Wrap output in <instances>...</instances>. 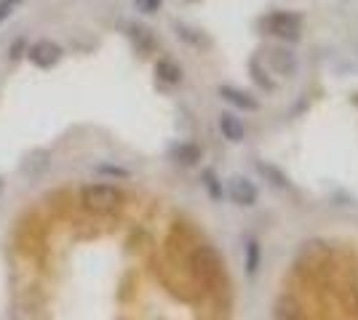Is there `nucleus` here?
<instances>
[{"instance_id": "nucleus-21", "label": "nucleus", "mask_w": 358, "mask_h": 320, "mask_svg": "<svg viewBox=\"0 0 358 320\" xmlns=\"http://www.w3.org/2000/svg\"><path fill=\"white\" fill-rule=\"evenodd\" d=\"M99 171L102 174H113V176H129V171H123L118 166H99Z\"/></svg>"}, {"instance_id": "nucleus-10", "label": "nucleus", "mask_w": 358, "mask_h": 320, "mask_svg": "<svg viewBox=\"0 0 358 320\" xmlns=\"http://www.w3.org/2000/svg\"><path fill=\"white\" fill-rule=\"evenodd\" d=\"M126 35H129L131 46L136 48V54H142V56H150V54L155 51V46H158V40H155L152 30H150V27H145V24H136V22H131V24L126 27Z\"/></svg>"}, {"instance_id": "nucleus-9", "label": "nucleus", "mask_w": 358, "mask_h": 320, "mask_svg": "<svg viewBox=\"0 0 358 320\" xmlns=\"http://www.w3.org/2000/svg\"><path fill=\"white\" fill-rule=\"evenodd\" d=\"M254 168H257V174L265 179V182L273 187V190H292V179H289V174H286L284 168H278L275 163H270V160H254Z\"/></svg>"}, {"instance_id": "nucleus-16", "label": "nucleus", "mask_w": 358, "mask_h": 320, "mask_svg": "<svg viewBox=\"0 0 358 320\" xmlns=\"http://www.w3.org/2000/svg\"><path fill=\"white\" fill-rule=\"evenodd\" d=\"M174 32H177L179 40H185L187 46H193V48H209L211 46V40L203 35V32L195 30V27H187V24H182V22L174 24Z\"/></svg>"}, {"instance_id": "nucleus-18", "label": "nucleus", "mask_w": 358, "mask_h": 320, "mask_svg": "<svg viewBox=\"0 0 358 320\" xmlns=\"http://www.w3.org/2000/svg\"><path fill=\"white\" fill-rule=\"evenodd\" d=\"M27 38H24V35H22V38H16L14 43H11V46H8V59L11 61H19L22 59V56H27Z\"/></svg>"}, {"instance_id": "nucleus-7", "label": "nucleus", "mask_w": 358, "mask_h": 320, "mask_svg": "<svg viewBox=\"0 0 358 320\" xmlns=\"http://www.w3.org/2000/svg\"><path fill=\"white\" fill-rule=\"evenodd\" d=\"M217 93H220L222 102H227V105L241 109V112H257V109H259V99L252 96L249 91H241L236 86H220Z\"/></svg>"}, {"instance_id": "nucleus-11", "label": "nucleus", "mask_w": 358, "mask_h": 320, "mask_svg": "<svg viewBox=\"0 0 358 320\" xmlns=\"http://www.w3.org/2000/svg\"><path fill=\"white\" fill-rule=\"evenodd\" d=\"M217 125H220L222 139H227L230 144H241L246 139V125H243V121L236 112H220L217 115Z\"/></svg>"}, {"instance_id": "nucleus-1", "label": "nucleus", "mask_w": 358, "mask_h": 320, "mask_svg": "<svg viewBox=\"0 0 358 320\" xmlns=\"http://www.w3.org/2000/svg\"><path fill=\"white\" fill-rule=\"evenodd\" d=\"M78 200H80L83 211L94 213V216H113V213H118L120 208H123L126 195H123V190H120L118 184L94 182V184L80 187Z\"/></svg>"}, {"instance_id": "nucleus-23", "label": "nucleus", "mask_w": 358, "mask_h": 320, "mask_svg": "<svg viewBox=\"0 0 358 320\" xmlns=\"http://www.w3.org/2000/svg\"><path fill=\"white\" fill-rule=\"evenodd\" d=\"M356 302H358V286H356Z\"/></svg>"}, {"instance_id": "nucleus-17", "label": "nucleus", "mask_w": 358, "mask_h": 320, "mask_svg": "<svg viewBox=\"0 0 358 320\" xmlns=\"http://www.w3.org/2000/svg\"><path fill=\"white\" fill-rule=\"evenodd\" d=\"M249 73H252V80L262 89V91H268V93H273L275 91V80L268 75V70L259 64V59H252L249 61Z\"/></svg>"}, {"instance_id": "nucleus-8", "label": "nucleus", "mask_w": 358, "mask_h": 320, "mask_svg": "<svg viewBox=\"0 0 358 320\" xmlns=\"http://www.w3.org/2000/svg\"><path fill=\"white\" fill-rule=\"evenodd\" d=\"M155 80L161 86H166V89H177L179 83L185 80V70L171 56H161V59L155 61Z\"/></svg>"}, {"instance_id": "nucleus-13", "label": "nucleus", "mask_w": 358, "mask_h": 320, "mask_svg": "<svg viewBox=\"0 0 358 320\" xmlns=\"http://www.w3.org/2000/svg\"><path fill=\"white\" fill-rule=\"evenodd\" d=\"M273 320H302V305L297 296L281 294L273 305Z\"/></svg>"}, {"instance_id": "nucleus-6", "label": "nucleus", "mask_w": 358, "mask_h": 320, "mask_svg": "<svg viewBox=\"0 0 358 320\" xmlns=\"http://www.w3.org/2000/svg\"><path fill=\"white\" fill-rule=\"evenodd\" d=\"M169 160L179 168H195L203 160V147L195 142H174L169 147Z\"/></svg>"}, {"instance_id": "nucleus-19", "label": "nucleus", "mask_w": 358, "mask_h": 320, "mask_svg": "<svg viewBox=\"0 0 358 320\" xmlns=\"http://www.w3.org/2000/svg\"><path fill=\"white\" fill-rule=\"evenodd\" d=\"M164 0H134V8L139 14H158Z\"/></svg>"}, {"instance_id": "nucleus-12", "label": "nucleus", "mask_w": 358, "mask_h": 320, "mask_svg": "<svg viewBox=\"0 0 358 320\" xmlns=\"http://www.w3.org/2000/svg\"><path fill=\"white\" fill-rule=\"evenodd\" d=\"M268 59L278 75L294 77V73H297V54L292 48H270Z\"/></svg>"}, {"instance_id": "nucleus-14", "label": "nucleus", "mask_w": 358, "mask_h": 320, "mask_svg": "<svg viewBox=\"0 0 358 320\" xmlns=\"http://www.w3.org/2000/svg\"><path fill=\"white\" fill-rule=\"evenodd\" d=\"M262 259H265V251H262V243L257 238H249L243 243V267H246V275L249 277H257L259 267H262Z\"/></svg>"}, {"instance_id": "nucleus-5", "label": "nucleus", "mask_w": 358, "mask_h": 320, "mask_svg": "<svg viewBox=\"0 0 358 320\" xmlns=\"http://www.w3.org/2000/svg\"><path fill=\"white\" fill-rule=\"evenodd\" d=\"M224 192H227V198L233 200L236 206H241V208H254L257 200H259V187H257L249 176H241V174L227 182Z\"/></svg>"}, {"instance_id": "nucleus-20", "label": "nucleus", "mask_w": 358, "mask_h": 320, "mask_svg": "<svg viewBox=\"0 0 358 320\" xmlns=\"http://www.w3.org/2000/svg\"><path fill=\"white\" fill-rule=\"evenodd\" d=\"M19 3L22 0H0V22H6L8 16L14 14L16 8H19Z\"/></svg>"}, {"instance_id": "nucleus-22", "label": "nucleus", "mask_w": 358, "mask_h": 320, "mask_svg": "<svg viewBox=\"0 0 358 320\" xmlns=\"http://www.w3.org/2000/svg\"><path fill=\"white\" fill-rule=\"evenodd\" d=\"M3 190H6V179L0 176V195H3Z\"/></svg>"}, {"instance_id": "nucleus-3", "label": "nucleus", "mask_w": 358, "mask_h": 320, "mask_svg": "<svg viewBox=\"0 0 358 320\" xmlns=\"http://www.w3.org/2000/svg\"><path fill=\"white\" fill-rule=\"evenodd\" d=\"M27 59L38 70H51V67H57L64 59V48L57 40H51V38H41V40H35L27 48Z\"/></svg>"}, {"instance_id": "nucleus-2", "label": "nucleus", "mask_w": 358, "mask_h": 320, "mask_svg": "<svg viewBox=\"0 0 358 320\" xmlns=\"http://www.w3.org/2000/svg\"><path fill=\"white\" fill-rule=\"evenodd\" d=\"M259 30L284 43H297L302 38V16L294 11H270L259 19Z\"/></svg>"}, {"instance_id": "nucleus-4", "label": "nucleus", "mask_w": 358, "mask_h": 320, "mask_svg": "<svg viewBox=\"0 0 358 320\" xmlns=\"http://www.w3.org/2000/svg\"><path fill=\"white\" fill-rule=\"evenodd\" d=\"M51 171V153L45 147H32L30 153L19 160V176L27 182H38Z\"/></svg>"}, {"instance_id": "nucleus-15", "label": "nucleus", "mask_w": 358, "mask_h": 320, "mask_svg": "<svg viewBox=\"0 0 358 320\" xmlns=\"http://www.w3.org/2000/svg\"><path fill=\"white\" fill-rule=\"evenodd\" d=\"M201 187L206 190V195H209L211 203H222V200L227 198L222 179H220V176H217V171H211V168L201 171Z\"/></svg>"}]
</instances>
